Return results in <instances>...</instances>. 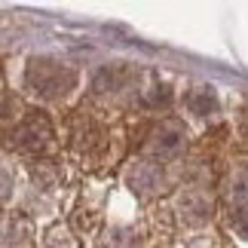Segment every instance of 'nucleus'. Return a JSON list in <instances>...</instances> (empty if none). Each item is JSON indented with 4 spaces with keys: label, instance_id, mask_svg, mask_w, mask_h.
Instances as JSON below:
<instances>
[{
    "label": "nucleus",
    "instance_id": "obj_1",
    "mask_svg": "<svg viewBox=\"0 0 248 248\" xmlns=\"http://www.w3.org/2000/svg\"><path fill=\"white\" fill-rule=\"evenodd\" d=\"M25 80L28 86H31L34 95H40V98H64L74 83H77V74H74L71 68H64V64L59 62H49V59H34L31 64H28L25 71Z\"/></svg>",
    "mask_w": 248,
    "mask_h": 248
},
{
    "label": "nucleus",
    "instance_id": "obj_2",
    "mask_svg": "<svg viewBox=\"0 0 248 248\" xmlns=\"http://www.w3.org/2000/svg\"><path fill=\"white\" fill-rule=\"evenodd\" d=\"M181 147H184V129L178 123H163L154 138H150V154L156 159H169V156H178Z\"/></svg>",
    "mask_w": 248,
    "mask_h": 248
},
{
    "label": "nucleus",
    "instance_id": "obj_3",
    "mask_svg": "<svg viewBox=\"0 0 248 248\" xmlns=\"http://www.w3.org/2000/svg\"><path fill=\"white\" fill-rule=\"evenodd\" d=\"M46 138H52V132H49V123L43 117H28L13 135L18 150H40L46 144Z\"/></svg>",
    "mask_w": 248,
    "mask_h": 248
},
{
    "label": "nucleus",
    "instance_id": "obj_4",
    "mask_svg": "<svg viewBox=\"0 0 248 248\" xmlns=\"http://www.w3.org/2000/svg\"><path fill=\"white\" fill-rule=\"evenodd\" d=\"M129 77H132V74H129V68H123V64H104V68L95 74L92 86H95L98 92H117V89H123V86H126Z\"/></svg>",
    "mask_w": 248,
    "mask_h": 248
},
{
    "label": "nucleus",
    "instance_id": "obj_5",
    "mask_svg": "<svg viewBox=\"0 0 248 248\" xmlns=\"http://www.w3.org/2000/svg\"><path fill=\"white\" fill-rule=\"evenodd\" d=\"M159 184V171L154 169V166H138L135 169V175H132V187L135 190H154Z\"/></svg>",
    "mask_w": 248,
    "mask_h": 248
},
{
    "label": "nucleus",
    "instance_id": "obj_6",
    "mask_svg": "<svg viewBox=\"0 0 248 248\" xmlns=\"http://www.w3.org/2000/svg\"><path fill=\"white\" fill-rule=\"evenodd\" d=\"M187 101H190V108H193V113H199V117H205V113L215 110V95L208 92L205 86H202V89H196Z\"/></svg>",
    "mask_w": 248,
    "mask_h": 248
}]
</instances>
